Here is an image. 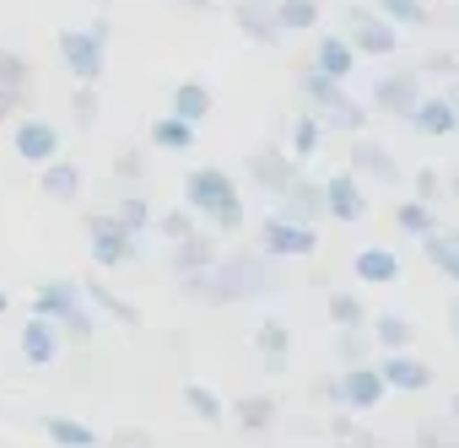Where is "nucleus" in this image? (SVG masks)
Listing matches in <instances>:
<instances>
[{"instance_id":"17","label":"nucleus","mask_w":459,"mask_h":448,"mask_svg":"<svg viewBox=\"0 0 459 448\" xmlns=\"http://www.w3.org/2000/svg\"><path fill=\"white\" fill-rule=\"evenodd\" d=\"M82 168L71 162V157H49L44 168H39V189H44V200H55V205H76L82 200Z\"/></svg>"},{"instance_id":"49","label":"nucleus","mask_w":459,"mask_h":448,"mask_svg":"<svg viewBox=\"0 0 459 448\" xmlns=\"http://www.w3.org/2000/svg\"><path fill=\"white\" fill-rule=\"evenodd\" d=\"M437 194H443V173H437V168H421V173H416V200L437 205Z\"/></svg>"},{"instance_id":"58","label":"nucleus","mask_w":459,"mask_h":448,"mask_svg":"<svg viewBox=\"0 0 459 448\" xmlns=\"http://www.w3.org/2000/svg\"><path fill=\"white\" fill-rule=\"evenodd\" d=\"M454 28H459V6H454Z\"/></svg>"},{"instance_id":"6","label":"nucleus","mask_w":459,"mask_h":448,"mask_svg":"<svg viewBox=\"0 0 459 448\" xmlns=\"http://www.w3.org/2000/svg\"><path fill=\"white\" fill-rule=\"evenodd\" d=\"M260 249H265L271 260H308V254L319 249V233L308 228V221H292V216L271 211V216L260 221Z\"/></svg>"},{"instance_id":"37","label":"nucleus","mask_w":459,"mask_h":448,"mask_svg":"<svg viewBox=\"0 0 459 448\" xmlns=\"http://www.w3.org/2000/svg\"><path fill=\"white\" fill-rule=\"evenodd\" d=\"M335 357H341L346 367H351V362H368V357H373V335H368L362 324L341 330V335H335Z\"/></svg>"},{"instance_id":"43","label":"nucleus","mask_w":459,"mask_h":448,"mask_svg":"<svg viewBox=\"0 0 459 448\" xmlns=\"http://www.w3.org/2000/svg\"><path fill=\"white\" fill-rule=\"evenodd\" d=\"M157 228H162V238H173V244H178V238H189V233H200V216H195L189 205H178V211H168V216L157 221Z\"/></svg>"},{"instance_id":"22","label":"nucleus","mask_w":459,"mask_h":448,"mask_svg":"<svg viewBox=\"0 0 459 448\" xmlns=\"http://www.w3.org/2000/svg\"><path fill=\"white\" fill-rule=\"evenodd\" d=\"M411 125H416L427 141H443V135H454V130H459V108H454V103L437 92V98H421V103H416Z\"/></svg>"},{"instance_id":"56","label":"nucleus","mask_w":459,"mask_h":448,"mask_svg":"<svg viewBox=\"0 0 459 448\" xmlns=\"http://www.w3.org/2000/svg\"><path fill=\"white\" fill-rule=\"evenodd\" d=\"M184 6H195V12H205V6H211V0H184Z\"/></svg>"},{"instance_id":"47","label":"nucleus","mask_w":459,"mask_h":448,"mask_svg":"<svg viewBox=\"0 0 459 448\" xmlns=\"http://www.w3.org/2000/svg\"><path fill=\"white\" fill-rule=\"evenodd\" d=\"M421 71H427V76H437V82H448V76H459V60H454L448 49H432V55L421 60Z\"/></svg>"},{"instance_id":"16","label":"nucleus","mask_w":459,"mask_h":448,"mask_svg":"<svg viewBox=\"0 0 459 448\" xmlns=\"http://www.w3.org/2000/svg\"><path fill=\"white\" fill-rule=\"evenodd\" d=\"M276 200H281V205H276L281 216H292V221H308V228H314V221L325 216V184H319V178H303V173H298V178H292V184H287Z\"/></svg>"},{"instance_id":"3","label":"nucleus","mask_w":459,"mask_h":448,"mask_svg":"<svg viewBox=\"0 0 459 448\" xmlns=\"http://www.w3.org/2000/svg\"><path fill=\"white\" fill-rule=\"evenodd\" d=\"M303 98H308V108L325 119V130H346V135H362V125H368V108L346 92V82H330V76H319L314 65L303 71Z\"/></svg>"},{"instance_id":"57","label":"nucleus","mask_w":459,"mask_h":448,"mask_svg":"<svg viewBox=\"0 0 459 448\" xmlns=\"http://www.w3.org/2000/svg\"><path fill=\"white\" fill-rule=\"evenodd\" d=\"M454 335H459V308H454Z\"/></svg>"},{"instance_id":"38","label":"nucleus","mask_w":459,"mask_h":448,"mask_svg":"<svg viewBox=\"0 0 459 448\" xmlns=\"http://www.w3.org/2000/svg\"><path fill=\"white\" fill-rule=\"evenodd\" d=\"M416 448H459V421L448 416V421H421L416 426Z\"/></svg>"},{"instance_id":"15","label":"nucleus","mask_w":459,"mask_h":448,"mask_svg":"<svg viewBox=\"0 0 459 448\" xmlns=\"http://www.w3.org/2000/svg\"><path fill=\"white\" fill-rule=\"evenodd\" d=\"M351 173L357 178H373V184H400V162L384 141H368V135H351Z\"/></svg>"},{"instance_id":"29","label":"nucleus","mask_w":459,"mask_h":448,"mask_svg":"<svg viewBox=\"0 0 459 448\" xmlns=\"http://www.w3.org/2000/svg\"><path fill=\"white\" fill-rule=\"evenodd\" d=\"M368 335H373V346H378V351H405V346L416 340V324H411L405 314H378Z\"/></svg>"},{"instance_id":"53","label":"nucleus","mask_w":459,"mask_h":448,"mask_svg":"<svg viewBox=\"0 0 459 448\" xmlns=\"http://www.w3.org/2000/svg\"><path fill=\"white\" fill-rule=\"evenodd\" d=\"M443 189H454V194H459V168H454V173L443 178Z\"/></svg>"},{"instance_id":"26","label":"nucleus","mask_w":459,"mask_h":448,"mask_svg":"<svg viewBox=\"0 0 459 448\" xmlns=\"http://www.w3.org/2000/svg\"><path fill=\"white\" fill-rule=\"evenodd\" d=\"M168 114H178V119L200 125V119L211 114V87H205V82H178V87H173V98H168Z\"/></svg>"},{"instance_id":"21","label":"nucleus","mask_w":459,"mask_h":448,"mask_svg":"<svg viewBox=\"0 0 459 448\" xmlns=\"http://www.w3.org/2000/svg\"><path fill=\"white\" fill-rule=\"evenodd\" d=\"M351 276H357L362 287H394V281H400V254L384 249V244H373V249H362V254L351 260Z\"/></svg>"},{"instance_id":"52","label":"nucleus","mask_w":459,"mask_h":448,"mask_svg":"<svg viewBox=\"0 0 459 448\" xmlns=\"http://www.w3.org/2000/svg\"><path fill=\"white\" fill-rule=\"evenodd\" d=\"M443 87H448V92H443V98H448V103H454V108H459V76H448V82H443Z\"/></svg>"},{"instance_id":"18","label":"nucleus","mask_w":459,"mask_h":448,"mask_svg":"<svg viewBox=\"0 0 459 448\" xmlns=\"http://www.w3.org/2000/svg\"><path fill=\"white\" fill-rule=\"evenodd\" d=\"M357 60H362V55L346 44V33H319V44H314V71H319V76H330V82H351Z\"/></svg>"},{"instance_id":"45","label":"nucleus","mask_w":459,"mask_h":448,"mask_svg":"<svg viewBox=\"0 0 459 448\" xmlns=\"http://www.w3.org/2000/svg\"><path fill=\"white\" fill-rule=\"evenodd\" d=\"M114 216H119V221H125V228H130V233H141V228H152V205H146V200H141V194H125V200H119V211H114Z\"/></svg>"},{"instance_id":"14","label":"nucleus","mask_w":459,"mask_h":448,"mask_svg":"<svg viewBox=\"0 0 459 448\" xmlns=\"http://www.w3.org/2000/svg\"><path fill=\"white\" fill-rule=\"evenodd\" d=\"M233 22H238V33L249 44H265V49H276L287 39L276 28V6H271V0H233Z\"/></svg>"},{"instance_id":"19","label":"nucleus","mask_w":459,"mask_h":448,"mask_svg":"<svg viewBox=\"0 0 459 448\" xmlns=\"http://www.w3.org/2000/svg\"><path fill=\"white\" fill-rule=\"evenodd\" d=\"M216 260H221V249H216V238H211V233H189V238H178V244H173V254H168L173 276H195V271H211Z\"/></svg>"},{"instance_id":"27","label":"nucleus","mask_w":459,"mask_h":448,"mask_svg":"<svg viewBox=\"0 0 459 448\" xmlns=\"http://www.w3.org/2000/svg\"><path fill=\"white\" fill-rule=\"evenodd\" d=\"M255 346H260L265 367H271V373H281V367H287V351H292V330H287L281 319H265V324L255 330Z\"/></svg>"},{"instance_id":"51","label":"nucleus","mask_w":459,"mask_h":448,"mask_svg":"<svg viewBox=\"0 0 459 448\" xmlns=\"http://www.w3.org/2000/svg\"><path fill=\"white\" fill-rule=\"evenodd\" d=\"M319 394H325V400H335V405H341V378H325V383H319Z\"/></svg>"},{"instance_id":"44","label":"nucleus","mask_w":459,"mask_h":448,"mask_svg":"<svg viewBox=\"0 0 459 448\" xmlns=\"http://www.w3.org/2000/svg\"><path fill=\"white\" fill-rule=\"evenodd\" d=\"M92 330H98V319L87 314V297H82V303L60 319V335H65V340H92Z\"/></svg>"},{"instance_id":"55","label":"nucleus","mask_w":459,"mask_h":448,"mask_svg":"<svg viewBox=\"0 0 459 448\" xmlns=\"http://www.w3.org/2000/svg\"><path fill=\"white\" fill-rule=\"evenodd\" d=\"M6 308H12V292H6V287H0V314H6Z\"/></svg>"},{"instance_id":"24","label":"nucleus","mask_w":459,"mask_h":448,"mask_svg":"<svg viewBox=\"0 0 459 448\" xmlns=\"http://www.w3.org/2000/svg\"><path fill=\"white\" fill-rule=\"evenodd\" d=\"M82 297H87L98 314H108L114 324H125V330H141V308H135V303H125L114 287H103V281H82Z\"/></svg>"},{"instance_id":"35","label":"nucleus","mask_w":459,"mask_h":448,"mask_svg":"<svg viewBox=\"0 0 459 448\" xmlns=\"http://www.w3.org/2000/svg\"><path fill=\"white\" fill-rule=\"evenodd\" d=\"M325 146V119L319 114H298V125H292V141H287V151L303 162V157H314Z\"/></svg>"},{"instance_id":"41","label":"nucleus","mask_w":459,"mask_h":448,"mask_svg":"<svg viewBox=\"0 0 459 448\" xmlns=\"http://www.w3.org/2000/svg\"><path fill=\"white\" fill-rule=\"evenodd\" d=\"M330 432H335V448H378V443H373V432H368L362 421H351V416H335V421H330Z\"/></svg>"},{"instance_id":"25","label":"nucleus","mask_w":459,"mask_h":448,"mask_svg":"<svg viewBox=\"0 0 459 448\" xmlns=\"http://www.w3.org/2000/svg\"><path fill=\"white\" fill-rule=\"evenodd\" d=\"M227 410H233V421H238L244 432H271V426H276V416H281V405H276L271 394H238Z\"/></svg>"},{"instance_id":"10","label":"nucleus","mask_w":459,"mask_h":448,"mask_svg":"<svg viewBox=\"0 0 459 448\" xmlns=\"http://www.w3.org/2000/svg\"><path fill=\"white\" fill-rule=\"evenodd\" d=\"M244 168H249V178H255L265 194H281V189L298 178V157H292L287 146H255Z\"/></svg>"},{"instance_id":"2","label":"nucleus","mask_w":459,"mask_h":448,"mask_svg":"<svg viewBox=\"0 0 459 448\" xmlns=\"http://www.w3.org/2000/svg\"><path fill=\"white\" fill-rule=\"evenodd\" d=\"M184 205H189L200 221L221 228V233H238V228H244V194H238V178L221 173L216 162H205V168H195V173L184 178Z\"/></svg>"},{"instance_id":"36","label":"nucleus","mask_w":459,"mask_h":448,"mask_svg":"<svg viewBox=\"0 0 459 448\" xmlns=\"http://www.w3.org/2000/svg\"><path fill=\"white\" fill-rule=\"evenodd\" d=\"M384 22H394V28H427V0H378V6H373Z\"/></svg>"},{"instance_id":"50","label":"nucleus","mask_w":459,"mask_h":448,"mask_svg":"<svg viewBox=\"0 0 459 448\" xmlns=\"http://www.w3.org/2000/svg\"><path fill=\"white\" fill-rule=\"evenodd\" d=\"M103 448H152V437H146V432H130V426H125V432H114V437H108Z\"/></svg>"},{"instance_id":"54","label":"nucleus","mask_w":459,"mask_h":448,"mask_svg":"<svg viewBox=\"0 0 459 448\" xmlns=\"http://www.w3.org/2000/svg\"><path fill=\"white\" fill-rule=\"evenodd\" d=\"M448 416H454V421H459V389H454V400H448Z\"/></svg>"},{"instance_id":"32","label":"nucleus","mask_w":459,"mask_h":448,"mask_svg":"<svg viewBox=\"0 0 459 448\" xmlns=\"http://www.w3.org/2000/svg\"><path fill=\"white\" fill-rule=\"evenodd\" d=\"M394 228H400L405 238H427V233L437 228V205H427V200H405V205L394 211Z\"/></svg>"},{"instance_id":"9","label":"nucleus","mask_w":459,"mask_h":448,"mask_svg":"<svg viewBox=\"0 0 459 448\" xmlns=\"http://www.w3.org/2000/svg\"><path fill=\"white\" fill-rule=\"evenodd\" d=\"M378 373H384V383L400 389V394H427V389L437 383V367H432L427 357H416L411 346H405V351H384V357H378Z\"/></svg>"},{"instance_id":"4","label":"nucleus","mask_w":459,"mask_h":448,"mask_svg":"<svg viewBox=\"0 0 459 448\" xmlns=\"http://www.w3.org/2000/svg\"><path fill=\"white\" fill-rule=\"evenodd\" d=\"M87 238H92V265H103V271H114V265H130V260H141V233H130L119 216H87Z\"/></svg>"},{"instance_id":"40","label":"nucleus","mask_w":459,"mask_h":448,"mask_svg":"<svg viewBox=\"0 0 459 448\" xmlns=\"http://www.w3.org/2000/svg\"><path fill=\"white\" fill-rule=\"evenodd\" d=\"M330 324L335 330H351V324H368V314H362V303L351 292H330Z\"/></svg>"},{"instance_id":"42","label":"nucleus","mask_w":459,"mask_h":448,"mask_svg":"<svg viewBox=\"0 0 459 448\" xmlns=\"http://www.w3.org/2000/svg\"><path fill=\"white\" fill-rule=\"evenodd\" d=\"M33 82V65H28V55H17V49H0V87H28Z\"/></svg>"},{"instance_id":"34","label":"nucleus","mask_w":459,"mask_h":448,"mask_svg":"<svg viewBox=\"0 0 459 448\" xmlns=\"http://www.w3.org/2000/svg\"><path fill=\"white\" fill-rule=\"evenodd\" d=\"M421 254H427V260H432V265L454 281V287H459V244H454L448 233H437V228H432V233L421 238Z\"/></svg>"},{"instance_id":"8","label":"nucleus","mask_w":459,"mask_h":448,"mask_svg":"<svg viewBox=\"0 0 459 448\" xmlns=\"http://www.w3.org/2000/svg\"><path fill=\"white\" fill-rule=\"evenodd\" d=\"M416 103H421V76H416V71H384V76L373 82V108H378V114L411 125Z\"/></svg>"},{"instance_id":"20","label":"nucleus","mask_w":459,"mask_h":448,"mask_svg":"<svg viewBox=\"0 0 459 448\" xmlns=\"http://www.w3.org/2000/svg\"><path fill=\"white\" fill-rule=\"evenodd\" d=\"M60 324L55 319H44V314H33L28 324H22V357L33 362V367H49L55 357H60Z\"/></svg>"},{"instance_id":"33","label":"nucleus","mask_w":459,"mask_h":448,"mask_svg":"<svg viewBox=\"0 0 459 448\" xmlns=\"http://www.w3.org/2000/svg\"><path fill=\"white\" fill-rule=\"evenodd\" d=\"M178 400H184V410H189L195 421H221V416H227L221 394H216V389H205V383H184V389H178Z\"/></svg>"},{"instance_id":"48","label":"nucleus","mask_w":459,"mask_h":448,"mask_svg":"<svg viewBox=\"0 0 459 448\" xmlns=\"http://www.w3.org/2000/svg\"><path fill=\"white\" fill-rule=\"evenodd\" d=\"M114 173H119V178H125V184H130V178H135V184H141V178H146V157H141V151H135V146H130V151H119V162H114Z\"/></svg>"},{"instance_id":"12","label":"nucleus","mask_w":459,"mask_h":448,"mask_svg":"<svg viewBox=\"0 0 459 448\" xmlns=\"http://www.w3.org/2000/svg\"><path fill=\"white\" fill-rule=\"evenodd\" d=\"M12 146H17V157H22V162L44 168L49 157H60V125H49V119L28 114V119H17V135H12Z\"/></svg>"},{"instance_id":"30","label":"nucleus","mask_w":459,"mask_h":448,"mask_svg":"<svg viewBox=\"0 0 459 448\" xmlns=\"http://www.w3.org/2000/svg\"><path fill=\"white\" fill-rule=\"evenodd\" d=\"M276 6V28L281 33H308L319 28V0H271Z\"/></svg>"},{"instance_id":"5","label":"nucleus","mask_w":459,"mask_h":448,"mask_svg":"<svg viewBox=\"0 0 459 448\" xmlns=\"http://www.w3.org/2000/svg\"><path fill=\"white\" fill-rule=\"evenodd\" d=\"M346 44L368 60H389V55H400V28L368 6H346Z\"/></svg>"},{"instance_id":"11","label":"nucleus","mask_w":459,"mask_h":448,"mask_svg":"<svg viewBox=\"0 0 459 448\" xmlns=\"http://www.w3.org/2000/svg\"><path fill=\"white\" fill-rule=\"evenodd\" d=\"M325 216H335V221H362L368 216V189L351 168L325 178Z\"/></svg>"},{"instance_id":"13","label":"nucleus","mask_w":459,"mask_h":448,"mask_svg":"<svg viewBox=\"0 0 459 448\" xmlns=\"http://www.w3.org/2000/svg\"><path fill=\"white\" fill-rule=\"evenodd\" d=\"M384 394H389V383H384L378 362H351V367L341 373V405L373 410V405H384Z\"/></svg>"},{"instance_id":"31","label":"nucleus","mask_w":459,"mask_h":448,"mask_svg":"<svg viewBox=\"0 0 459 448\" xmlns=\"http://www.w3.org/2000/svg\"><path fill=\"white\" fill-rule=\"evenodd\" d=\"M152 146H157V151H189V146H195V125L178 119V114H162V119L152 125Z\"/></svg>"},{"instance_id":"23","label":"nucleus","mask_w":459,"mask_h":448,"mask_svg":"<svg viewBox=\"0 0 459 448\" xmlns=\"http://www.w3.org/2000/svg\"><path fill=\"white\" fill-rule=\"evenodd\" d=\"M82 303V281H71V276H55V281H44L39 292H33V314H44V319H65L71 308Z\"/></svg>"},{"instance_id":"28","label":"nucleus","mask_w":459,"mask_h":448,"mask_svg":"<svg viewBox=\"0 0 459 448\" xmlns=\"http://www.w3.org/2000/svg\"><path fill=\"white\" fill-rule=\"evenodd\" d=\"M44 432H49L55 448H103V437H98L87 421H76V416H49Z\"/></svg>"},{"instance_id":"1","label":"nucleus","mask_w":459,"mask_h":448,"mask_svg":"<svg viewBox=\"0 0 459 448\" xmlns=\"http://www.w3.org/2000/svg\"><path fill=\"white\" fill-rule=\"evenodd\" d=\"M271 292H281V276L271 271L265 249L221 254L211 271L178 276V297H189V303H249V297H271Z\"/></svg>"},{"instance_id":"46","label":"nucleus","mask_w":459,"mask_h":448,"mask_svg":"<svg viewBox=\"0 0 459 448\" xmlns=\"http://www.w3.org/2000/svg\"><path fill=\"white\" fill-rule=\"evenodd\" d=\"M22 108H28V87H0V125L22 119Z\"/></svg>"},{"instance_id":"7","label":"nucleus","mask_w":459,"mask_h":448,"mask_svg":"<svg viewBox=\"0 0 459 448\" xmlns=\"http://www.w3.org/2000/svg\"><path fill=\"white\" fill-rule=\"evenodd\" d=\"M60 60H65V71L76 76V82H98L103 76V65H108V44L92 33V28H60Z\"/></svg>"},{"instance_id":"39","label":"nucleus","mask_w":459,"mask_h":448,"mask_svg":"<svg viewBox=\"0 0 459 448\" xmlns=\"http://www.w3.org/2000/svg\"><path fill=\"white\" fill-rule=\"evenodd\" d=\"M98 82H76V92H71V114H76V125L82 130H92V119H98Z\"/></svg>"}]
</instances>
